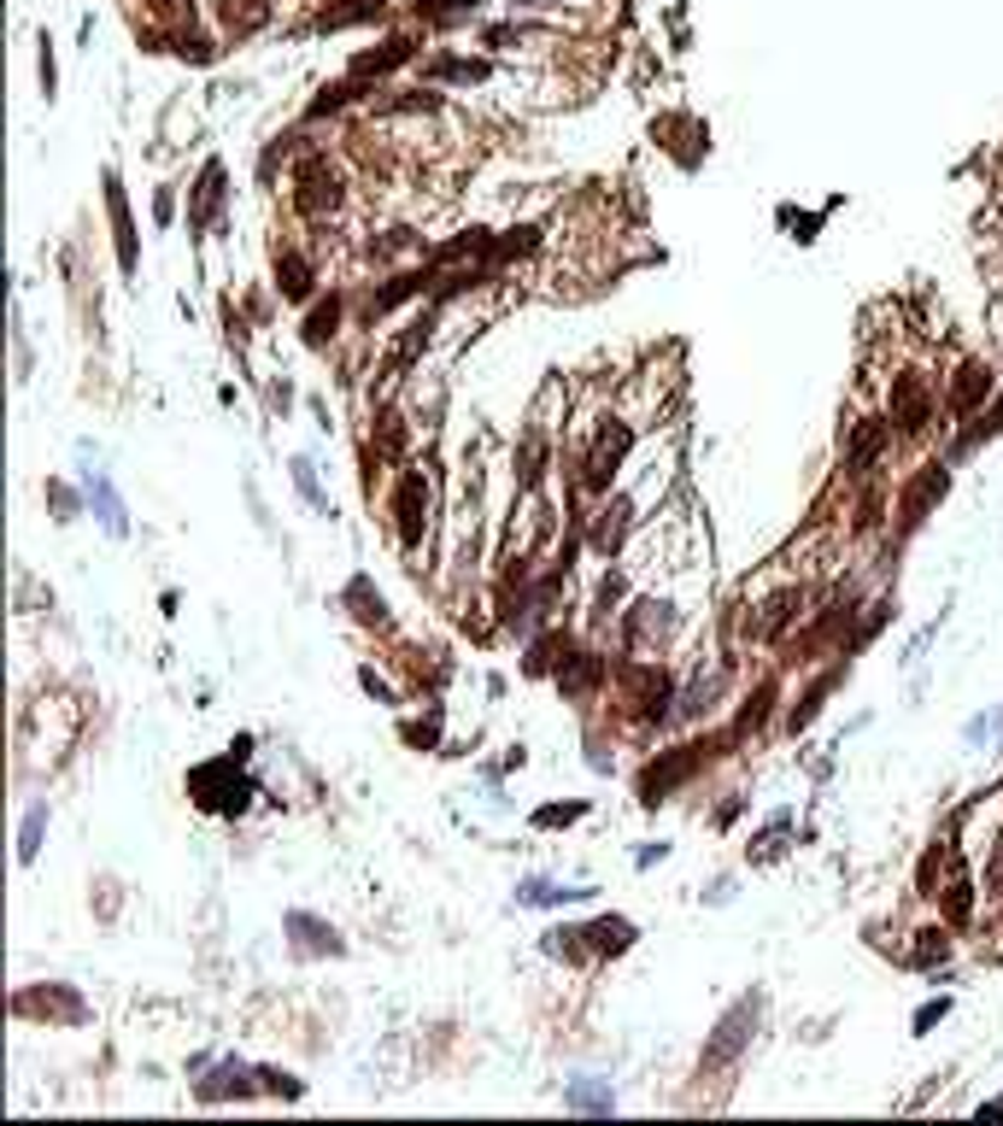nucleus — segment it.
<instances>
[{"label": "nucleus", "instance_id": "nucleus-5", "mask_svg": "<svg viewBox=\"0 0 1003 1126\" xmlns=\"http://www.w3.org/2000/svg\"><path fill=\"white\" fill-rule=\"evenodd\" d=\"M752 1027H757V998H745V1003H734V1010L722 1015V1027H717V1038L705 1045V1073H717V1068H728L734 1056L752 1045Z\"/></svg>", "mask_w": 1003, "mask_h": 1126}, {"label": "nucleus", "instance_id": "nucleus-26", "mask_svg": "<svg viewBox=\"0 0 1003 1126\" xmlns=\"http://www.w3.org/2000/svg\"><path fill=\"white\" fill-rule=\"evenodd\" d=\"M294 487L305 493V505L329 510V499H323V487H317V470H312V458H294Z\"/></svg>", "mask_w": 1003, "mask_h": 1126}, {"label": "nucleus", "instance_id": "nucleus-16", "mask_svg": "<svg viewBox=\"0 0 1003 1126\" xmlns=\"http://www.w3.org/2000/svg\"><path fill=\"white\" fill-rule=\"evenodd\" d=\"M277 282H282V294H288V300H305L317 277H312V264H305L300 252L288 247V252H277Z\"/></svg>", "mask_w": 1003, "mask_h": 1126}, {"label": "nucleus", "instance_id": "nucleus-33", "mask_svg": "<svg viewBox=\"0 0 1003 1126\" xmlns=\"http://www.w3.org/2000/svg\"><path fill=\"white\" fill-rule=\"evenodd\" d=\"M359 680H364V693H376L382 705H394V687H387V680H376V669H364Z\"/></svg>", "mask_w": 1003, "mask_h": 1126}, {"label": "nucleus", "instance_id": "nucleus-22", "mask_svg": "<svg viewBox=\"0 0 1003 1126\" xmlns=\"http://www.w3.org/2000/svg\"><path fill=\"white\" fill-rule=\"evenodd\" d=\"M288 933H305V945L312 950H329V957H341V933L335 927H323V921H312V915H288Z\"/></svg>", "mask_w": 1003, "mask_h": 1126}, {"label": "nucleus", "instance_id": "nucleus-32", "mask_svg": "<svg viewBox=\"0 0 1003 1126\" xmlns=\"http://www.w3.org/2000/svg\"><path fill=\"white\" fill-rule=\"evenodd\" d=\"M575 815H582V804H570V810H540L534 822H540V827H557V822H575Z\"/></svg>", "mask_w": 1003, "mask_h": 1126}, {"label": "nucleus", "instance_id": "nucleus-34", "mask_svg": "<svg viewBox=\"0 0 1003 1126\" xmlns=\"http://www.w3.org/2000/svg\"><path fill=\"white\" fill-rule=\"evenodd\" d=\"M985 892H998V898H1003V845H998L992 868H985Z\"/></svg>", "mask_w": 1003, "mask_h": 1126}, {"label": "nucleus", "instance_id": "nucleus-19", "mask_svg": "<svg viewBox=\"0 0 1003 1126\" xmlns=\"http://www.w3.org/2000/svg\"><path fill=\"white\" fill-rule=\"evenodd\" d=\"M387 12V0H352V7H335V12H323L317 30H352V24H370V19H382Z\"/></svg>", "mask_w": 1003, "mask_h": 1126}, {"label": "nucleus", "instance_id": "nucleus-11", "mask_svg": "<svg viewBox=\"0 0 1003 1126\" xmlns=\"http://www.w3.org/2000/svg\"><path fill=\"white\" fill-rule=\"evenodd\" d=\"M985 394H992V370L962 364L957 382H950V412H974V405H985Z\"/></svg>", "mask_w": 1003, "mask_h": 1126}, {"label": "nucleus", "instance_id": "nucleus-36", "mask_svg": "<svg viewBox=\"0 0 1003 1126\" xmlns=\"http://www.w3.org/2000/svg\"><path fill=\"white\" fill-rule=\"evenodd\" d=\"M429 7H435V0H429Z\"/></svg>", "mask_w": 1003, "mask_h": 1126}, {"label": "nucleus", "instance_id": "nucleus-27", "mask_svg": "<svg viewBox=\"0 0 1003 1126\" xmlns=\"http://www.w3.org/2000/svg\"><path fill=\"white\" fill-rule=\"evenodd\" d=\"M827 687H833V675H822V680H815V687L804 693V705L792 710V728H810V722H815V710H822V698H827Z\"/></svg>", "mask_w": 1003, "mask_h": 1126}, {"label": "nucleus", "instance_id": "nucleus-2", "mask_svg": "<svg viewBox=\"0 0 1003 1126\" xmlns=\"http://www.w3.org/2000/svg\"><path fill=\"white\" fill-rule=\"evenodd\" d=\"M628 452H634V423H628V417H605V429H599V440H593V452L582 464V487L587 493H610V487H617V475H622V464H628Z\"/></svg>", "mask_w": 1003, "mask_h": 1126}, {"label": "nucleus", "instance_id": "nucleus-31", "mask_svg": "<svg viewBox=\"0 0 1003 1126\" xmlns=\"http://www.w3.org/2000/svg\"><path fill=\"white\" fill-rule=\"evenodd\" d=\"M570 1103H575V1108H610V1091H599V1085H575V1091H570Z\"/></svg>", "mask_w": 1003, "mask_h": 1126}, {"label": "nucleus", "instance_id": "nucleus-28", "mask_svg": "<svg viewBox=\"0 0 1003 1126\" xmlns=\"http://www.w3.org/2000/svg\"><path fill=\"white\" fill-rule=\"evenodd\" d=\"M968 910H974V898H968V880H962V875H950V886H945V915H950V921H962Z\"/></svg>", "mask_w": 1003, "mask_h": 1126}, {"label": "nucleus", "instance_id": "nucleus-3", "mask_svg": "<svg viewBox=\"0 0 1003 1126\" xmlns=\"http://www.w3.org/2000/svg\"><path fill=\"white\" fill-rule=\"evenodd\" d=\"M622 705L640 716V722H663L675 705V680L669 669H652V663H628L622 669Z\"/></svg>", "mask_w": 1003, "mask_h": 1126}, {"label": "nucleus", "instance_id": "nucleus-9", "mask_svg": "<svg viewBox=\"0 0 1003 1126\" xmlns=\"http://www.w3.org/2000/svg\"><path fill=\"white\" fill-rule=\"evenodd\" d=\"M217 206H224V165L206 159V170H200V182H194V200H189V224L194 229H206Z\"/></svg>", "mask_w": 1003, "mask_h": 1126}, {"label": "nucleus", "instance_id": "nucleus-14", "mask_svg": "<svg viewBox=\"0 0 1003 1126\" xmlns=\"http://www.w3.org/2000/svg\"><path fill=\"white\" fill-rule=\"evenodd\" d=\"M587 938H593V950H599V957H622V950L634 945V921L605 915V921H593V927H587Z\"/></svg>", "mask_w": 1003, "mask_h": 1126}, {"label": "nucleus", "instance_id": "nucleus-35", "mask_svg": "<svg viewBox=\"0 0 1003 1126\" xmlns=\"http://www.w3.org/2000/svg\"><path fill=\"white\" fill-rule=\"evenodd\" d=\"M945 1010H950V1003H945V998H939V1003H927V1010H922V1015H915V1027H933V1021H939Z\"/></svg>", "mask_w": 1003, "mask_h": 1126}, {"label": "nucleus", "instance_id": "nucleus-6", "mask_svg": "<svg viewBox=\"0 0 1003 1126\" xmlns=\"http://www.w3.org/2000/svg\"><path fill=\"white\" fill-rule=\"evenodd\" d=\"M394 517H399V540H405V545H422V534H429V475H422V470H405V475H399Z\"/></svg>", "mask_w": 1003, "mask_h": 1126}, {"label": "nucleus", "instance_id": "nucleus-12", "mask_svg": "<svg viewBox=\"0 0 1003 1126\" xmlns=\"http://www.w3.org/2000/svg\"><path fill=\"white\" fill-rule=\"evenodd\" d=\"M593 886H552V880H522L517 903H534V910H552V903H587Z\"/></svg>", "mask_w": 1003, "mask_h": 1126}, {"label": "nucleus", "instance_id": "nucleus-24", "mask_svg": "<svg viewBox=\"0 0 1003 1126\" xmlns=\"http://www.w3.org/2000/svg\"><path fill=\"white\" fill-rule=\"evenodd\" d=\"M264 0H224V30H235V36H247V30H259L264 24Z\"/></svg>", "mask_w": 1003, "mask_h": 1126}, {"label": "nucleus", "instance_id": "nucleus-25", "mask_svg": "<svg viewBox=\"0 0 1003 1126\" xmlns=\"http://www.w3.org/2000/svg\"><path fill=\"white\" fill-rule=\"evenodd\" d=\"M42 827H47V804H36L24 815V833H19V863H36V851H42Z\"/></svg>", "mask_w": 1003, "mask_h": 1126}, {"label": "nucleus", "instance_id": "nucleus-17", "mask_svg": "<svg viewBox=\"0 0 1003 1126\" xmlns=\"http://www.w3.org/2000/svg\"><path fill=\"white\" fill-rule=\"evenodd\" d=\"M19 1015H59V1021H82V1003L65 998V992H24L19 998Z\"/></svg>", "mask_w": 1003, "mask_h": 1126}, {"label": "nucleus", "instance_id": "nucleus-18", "mask_svg": "<svg viewBox=\"0 0 1003 1126\" xmlns=\"http://www.w3.org/2000/svg\"><path fill=\"white\" fill-rule=\"evenodd\" d=\"M570 663V634L557 628V634L546 640H534V652H529V675H552V669H564Z\"/></svg>", "mask_w": 1003, "mask_h": 1126}, {"label": "nucleus", "instance_id": "nucleus-4", "mask_svg": "<svg viewBox=\"0 0 1003 1126\" xmlns=\"http://www.w3.org/2000/svg\"><path fill=\"white\" fill-rule=\"evenodd\" d=\"M705 763V745H675V751H663V757L652 763V769L640 775V804H663L681 780L692 775Z\"/></svg>", "mask_w": 1003, "mask_h": 1126}, {"label": "nucleus", "instance_id": "nucleus-1", "mask_svg": "<svg viewBox=\"0 0 1003 1126\" xmlns=\"http://www.w3.org/2000/svg\"><path fill=\"white\" fill-rule=\"evenodd\" d=\"M294 212L317 229L347 212V177H341V165H335L329 153H305V159L294 165Z\"/></svg>", "mask_w": 1003, "mask_h": 1126}, {"label": "nucleus", "instance_id": "nucleus-21", "mask_svg": "<svg viewBox=\"0 0 1003 1126\" xmlns=\"http://www.w3.org/2000/svg\"><path fill=\"white\" fill-rule=\"evenodd\" d=\"M335 329H341V294H329V300L312 305V317H305V340H312V347H323Z\"/></svg>", "mask_w": 1003, "mask_h": 1126}, {"label": "nucleus", "instance_id": "nucleus-23", "mask_svg": "<svg viewBox=\"0 0 1003 1126\" xmlns=\"http://www.w3.org/2000/svg\"><path fill=\"white\" fill-rule=\"evenodd\" d=\"M939 493H945V464H927V475L910 487V499H904V517L915 522V517L927 510V499H939Z\"/></svg>", "mask_w": 1003, "mask_h": 1126}, {"label": "nucleus", "instance_id": "nucleus-8", "mask_svg": "<svg viewBox=\"0 0 1003 1126\" xmlns=\"http://www.w3.org/2000/svg\"><path fill=\"white\" fill-rule=\"evenodd\" d=\"M927 417H933L927 382H922V375H898V382H892V423L915 435V429H927Z\"/></svg>", "mask_w": 1003, "mask_h": 1126}, {"label": "nucleus", "instance_id": "nucleus-15", "mask_svg": "<svg viewBox=\"0 0 1003 1126\" xmlns=\"http://www.w3.org/2000/svg\"><path fill=\"white\" fill-rule=\"evenodd\" d=\"M422 77H435V82H487L493 65L487 59H429Z\"/></svg>", "mask_w": 1003, "mask_h": 1126}, {"label": "nucleus", "instance_id": "nucleus-7", "mask_svg": "<svg viewBox=\"0 0 1003 1126\" xmlns=\"http://www.w3.org/2000/svg\"><path fill=\"white\" fill-rule=\"evenodd\" d=\"M798 610H804V587H780L775 599L745 610V640H780L798 622Z\"/></svg>", "mask_w": 1003, "mask_h": 1126}, {"label": "nucleus", "instance_id": "nucleus-10", "mask_svg": "<svg viewBox=\"0 0 1003 1126\" xmlns=\"http://www.w3.org/2000/svg\"><path fill=\"white\" fill-rule=\"evenodd\" d=\"M106 212H112V229H117V264L135 270V229H129V206H124V182H117V170H106Z\"/></svg>", "mask_w": 1003, "mask_h": 1126}, {"label": "nucleus", "instance_id": "nucleus-29", "mask_svg": "<svg viewBox=\"0 0 1003 1126\" xmlns=\"http://www.w3.org/2000/svg\"><path fill=\"white\" fill-rule=\"evenodd\" d=\"M915 938H922V945H915V962H933V957H945V950H950V945H945V927H927V933H915Z\"/></svg>", "mask_w": 1003, "mask_h": 1126}, {"label": "nucleus", "instance_id": "nucleus-30", "mask_svg": "<svg viewBox=\"0 0 1003 1126\" xmlns=\"http://www.w3.org/2000/svg\"><path fill=\"white\" fill-rule=\"evenodd\" d=\"M94 499H100V510H106V528H112V534H124V510H117V499H112L106 482H94Z\"/></svg>", "mask_w": 1003, "mask_h": 1126}, {"label": "nucleus", "instance_id": "nucleus-20", "mask_svg": "<svg viewBox=\"0 0 1003 1126\" xmlns=\"http://www.w3.org/2000/svg\"><path fill=\"white\" fill-rule=\"evenodd\" d=\"M892 440V423H863L857 429V440H852V470H869L875 458H880V447Z\"/></svg>", "mask_w": 1003, "mask_h": 1126}, {"label": "nucleus", "instance_id": "nucleus-13", "mask_svg": "<svg viewBox=\"0 0 1003 1126\" xmlns=\"http://www.w3.org/2000/svg\"><path fill=\"white\" fill-rule=\"evenodd\" d=\"M599 675H605V657H599V652H582V657H570L564 669H557V687H564L570 698H582V693L599 687Z\"/></svg>", "mask_w": 1003, "mask_h": 1126}]
</instances>
